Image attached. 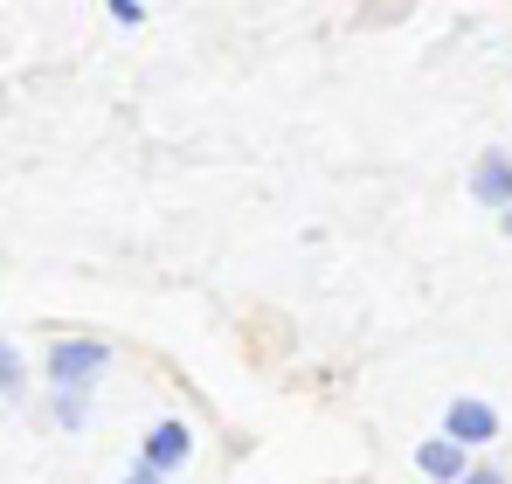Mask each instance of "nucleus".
I'll list each match as a JSON object with an SVG mask.
<instances>
[{
	"mask_svg": "<svg viewBox=\"0 0 512 484\" xmlns=\"http://www.w3.org/2000/svg\"><path fill=\"white\" fill-rule=\"evenodd\" d=\"M28 395V360L14 339H0V402H21Z\"/></svg>",
	"mask_w": 512,
	"mask_h": 484,
	"instance_id": "7",
	"label": "nucleus"
},
{
	"mask_svg": "<svg viewBox=\"0 0 512 484\" xmlns=\"http://www.w3.org/2000/svg\"><path fill=\"white\" fill-rule=\"evenodd\" d=\"M464 187H471V201L478 208H512V153L506 146H485L478 160H471V173H464Z\"/></svg>",
	"mask_w": 512,
	"mask_h": 484,
	"instance_id": "3",
	"label": "nucleus"
},
{
	"mask_svg": "<svg viewBox=\"0 0 512 484\" xmlns=\"http://www.w3.org/2000/svg\"><path fill=\"white\" fill-rule=\"evenodd\" d=\"M471 464H478V457H471V443H457L450 429L416 443V471H423V478H450V484H464V478H471Z\"/></svg>",
	"mask_w": 512,
	"mask_h": 484,
	"instance_id": "5",
	"label": "nucleus"
},
{
	"mask_svg": "<svg viewBox=\"0 0 512 484\" xmlns=\"http://www.w3.org/2000/svg\"><path fill=\"white\" fill-rule=\"evenodd\" d=\"M499 236H506V242H512V208H499Z\"/></svg>",
	"mask_w": 512,
	"mask_h": 484,
	"instance_id": "9",
	"label": "nucleus"
},
{
	"mask_svg": "<svg viewBox=\"0 0 512 484\" xmlns=\"http://www.w3.org/2000/svg\"><path fill=\"white\" fill-rule=\"evenodd\" d=\"M104 374H111V346L90 339V332H63L49 346V360H42V381L49 388H97Z\"/></svg>",
	"mask_w": 512,
	"mask_h": 484,
	"instance_id": "2",
	"label": "nucleus"
},
{
	"mask_svg": "<svg viewBox=\"0 0 512 484\" xmlns=\"http://www.w3.org/2000/svg\"><path fill=\"white\" fill-rule=\"evenodd\" d=\"M443 429H450L457 443L485 450V443H499V408L485 402V395H457V402H443Z\"/></svg>",
	"mask_w": 512,
	"mask_h": 484,
	"instance_id": "4",
	"label": "nucleus"
},
{
	"mask_svg": "<svg viewBox=\"0 0 512 484\" xmlns=\"http://www.w3.org/2000/svg\"><path fill=\"white\" fill-rule=\"evenodd\" d=\"M388 7H416V0H388Z\"/></svg>",
	"mask_w": 512,
	"mask_h": 484,
	"instance_id": "10",
	"label": "nucleus"
},
{
	"mask_svg": "<svg viewBox=\"0 0 512 484\" xmlns=\"http://www.w3.org/2000/svg\"><path fill=\"white\" fill-rule=\"evenodd\" d=\"M90 395H97V388H49V422H56L63 436L90 429Z\"/></svg>",
	"mask_w": 512,
	"mask_h": 484,
	"instance_id": "6",
	"label": "nucleus"
},
{
	"mask_svg": "<svg viewBox=\"0 0 512 484\" xmlns=\"http://www.w3.org/2000/svg\"><path fill=\"white\" fill-rule=\"evenodd\" d=\"M104 14H111L118 28H139V21H146V7H139V0H104Z\"/></svg>",
	"mask_w": 512,
	"mask_h": 484,
	"instance_id": "8",
	"label": "nucleus"
},
{
	"mask_svg": "<svg viewBox=\"0 0 512 484\" xmlns=\"http://www.w3.org/2000/svg\"><path fill=\"white\" fill-rule=\"evenodd\" d=\"M187 464H194V429H187L180 415H160V422L146 429V443L132 450L125 478L132 484H160V478H180Z\"/></svg>",
	"mask_w": 512,
	"mask_h": 484,
	"instance_id": "1",
	"label": "nucleus"
}]
</instances>
